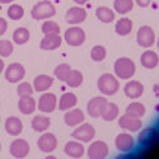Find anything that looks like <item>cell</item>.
I'll return each mask as SVG.
<instances>
[{
  "mask_svg": "<svg viewBox=\"0 0 159 159\" xmlns=\"http://www.w3.org/2000/svg\"><path fill=\"white\" fill-rule=\"evenodd\" d=\"M42 32H43V34L60 33V27H59V24L54 20H46L42 24Z\"/></svg>",
  "mask_w": 159,
  "mask_h": 159,
  "instance_id": "obj_38",
  "label": "cell"
},
{
  "mask_svg": "<svg viewBox=\"0 0 159 159\" xmlns=\"http://www.w3.org/2000/svg\"><path fill=\"white\" fill-rule=\"evenodd\" d=\"M115 144H116V148L120 152L127 153V152L134 149L135 140H134V138H132V135L127 134V132H122V134L117 135V138L115 140Z\"/></svg>",
  "mask_w": 159,
  "mask_h": 159,
  "instance_id": "obj_14",
  "label": "cell"
},
{
  "mask_svg": "<svg viewBox=\"0 0 159 159\" xmlns=\"http://www.w3.org/2000/svg\"><path fill=\"white\" fill-rule=\"evenodd\" d=\"M71 136L78 141L89 143L96 136V129L90 124H80V126L78 125V127L73 131Z\"/></svg>",
  "mask_w": 159,
  "mask_h": 159,
  "instance_id": "obj_4",
  "label": "cell"
},
{
  "mask_svg": "<svg viewBox=\"0 0 159 159\" xmlns=\"http://www.w3.org/2000/svg\"><path fill=\"white\" fill-rule=\"evenodd\" d=\"M115 31L117 34L120 36H127L132 31V20L130 18H120L116 22Z\"/></svg>",
  "mask_w": 159,
  "mask_h": 159,
  "instance_id": "obj_26",
  "label": "cell"
},
{
  "mask_svg": "<svg viewBox=\"0 0 159 159\" xmlns=\"http://www.w3.org/2000/svg\"><path fill=\"white\" fill-rule=\"evenodd\" d=\"M158 138V131L155 127H147L139 134V143L141 145H150Z\"/></svg>",
  "mask_w": 159,
  "mask_h": 159,
  "instance_id": "obj_24",
  "label": "cell"
},
{
  "mask_svg": "<svg viewBox=\"0 0 159 159\" xmlns=\"http://www.w3.org/2000/svg\"><path fill=\"white\" fill-rule=\"evenodd\" d=\"M83 79H84L83 74L79 70H71L65 82H66V84H68L70 88H76V87H79L83 83Z\"/></svg>",
  "mask_w": 159,
  "mask_h": 159,
  "instance_id": "obj_33",
  "label": "cell"
},
{
  "mask_svg": "<svg viewBox=\"0 0 159 159\" xmlns=\"http://www.w3.org/2000/svg\"><path fill=\"white\" fill-rule=\"evenodd\" d=\"M118 125L120 127L127 130V131H131V132H135V131H139L143 126V122L140 118L138 117H131L129 115H124L118 118Z\"/></svg>",
  "mask_w": 159,
  "mask_h": 159,
  "instance_id": "obj_15",
  "label": "cell"
},
{
  "mask_svg": "<svg viewBox=\"0 0 159 159\" xmlns=\"http://www.w3.org/2000/svg\"><path fill=\"white\" fill-rule=\"evenodd\" d=\"M106 55H107V51H106V48H104L103 46H101V45L94 46L93 48H92V51H90V57H92V60L97 61V62L103 61V60L106 59Z\"/></svg>",
  "mask_w": 159,
  "mask_h": 159,
  "instance_id": "obj_36",
  "label": "cell"
},
{
  "mask_svg": "<svg viewBox=\"0 0 159 159\" xmlns=\"http://www.w3.org/2000/svg\"><path fill=\"white\" fill-rule=\"evenodd\" d=\"M64 38L68 45L70 46H80L85 41V32L80 27H70L65 31Z\"/></svg>",
  "mask_w": 159,
  "mask_h": 159,
  "instance_id": "obj_6",
  "label": "cell"
},
{
  "mask_svg": "<svg viewBox=\"0 0 159 159\" xmlns=\"http://www.w3.org/2000/svg\"><path fill=\"white\" fill-rule=\"evenodd\" d=\"M108 155V145L104 141H93L88 148V157L90 159H104Z\"/></svg>",
  "mask_w": 159,
  "mask_h": 159,
  "instance_id": "obj_10",
  "label": "cell"
},
{
  "mask_svg": "<svg viewBox=\"0 0 159 159\" xmlns=\"http://www.w3.org/2000/svg\"><path fill=\"white\" fill-rule=\"evenodd\" d=\"M33 87L27 83V82H23V83H19V85L17 87V93L19 97H27V96H32L33 93Z\"/></svg>",
  "mask_w": 159,
  "mask_h": 159,
  "instance_id": "obj_39",
  "label": "cell"
},
{
  "mask_svg": "<svg viewBox=\"0 0 159 159\" xmlns=\"http://www.w3.org/2000/svg\"><path fill=\"white\" fill-rule=\"evenodd\" d=\"M97 85L99 92L104 96H113L115 93H117L118 88H120V83H118L117 78L108 73L99 76Z\"/></svg>",
  "mask_w": 159,
  "mask_h": 159,
  "instance_id": "obj_2",
  "label": "cell"
},
{
  "mask_svg": "<svg viewBox=\"0 0 159 159\" xmlns=\"http://www.w3.org/2000/svg\"><path fill=\"white\" fill-rule=\"evenodd\" d=\"M64 150H65L66 154H68L69 157H71V158H80V157H83V154L85 152L82 141H78V140L66 143Z\"/></svg>",
  "mask_w": 159,
  "mask_h": 159,
  "instance_id": "obj_20",
  "label": "cell"
},
{
  "mask_svg": "<svg viewBox=\"0 0 159 159\" xmlns=\"http://www.w3.org/2000/svg\"><path fill=\"white\" fill-rule=\"evenodd\" d=\"M4 69H5V64H4V61L2 59H0V74L4 71Z\"/></svg>",
  "mask_w": 159,
  "mask_h": 159,
  "instance_id": "obj_42",
  "label": "cell"
},
{
  "mask_svg": "<svg viewBox=\"0 0 159 159\" xmlns=\"http://www.w3.org/2000/svg\"><path fill=\"white\" fill-rule=\"evenodd\" d=\"M0 150H2V144H0Z\"/></svg>",
  "mask_w": 159,
  "mask_h": 159,
  "instance_id": "obj_47",
  "label": "cell"
},
{
  "mask_svg": "<svg viewBox=\"0 0 159 159\" xmlns=\"http://www.w3.org/2000/svg\"><path fill=\"white\" fill-rule=\"evenodd\" d=\"M96 17L102 23H111L115 19V11L107 7H99L96 10Z\"/></svg>",
  "mask_w": 159,
  "mask_h": 159,
  "instance_id": "obj_29",
  "label": "cell"
},
{
  "mask_svg": "<svg viewBox=\"0 0 159 159\" xmlns=\"http://www.w3.org/2000/svg\"><path fill=\"white\" fill-rule=\"evenodd\" d=\"M5 131L11 136H18L23 131V122L20 121V118L16 116L8 117L5 120Z\"/></svg>",
  "mask_w": 159,
  "mask_h": 159,
  "instance_id": "obj_18",
  "label": "cell"
},
{
  "mask_svg": "<svg viewBox=\"0 0 159 159\" xmlns=\"http://www.w3.org/2000/svg\"><path fill=\"white\" fill-rule=\"evenodd\" d=\"M157 45H158V48H159V39H158V42H157Z\"/></svg>",
  "mask_w": 159,
  "mask_h": 159,
  "instance_id": "obj_46",
  "label": "cell"
},
{
  "mask_svg": "<svg viewBox=\"0 0 159 159\" xmlns=\"http://www.w3.org/2000/svg\"><path fill=\"white\" fill-rule=\"evenodd\" d=\"M118 113H120V110H118V106L116 103H107V106L104 107L101 117L104 121H113L118 117Z\"/></svg>",
  "mask_w": 159,
  "mask_h": 159,
  "instance_id": "obj_27",
  "label": "cell"
},
{
  "mask_svg": "<svg viewBox=\"0 0 159 159\" xmlns=\"http://www.w3.org/2000/svg\"><path fill=\"white\" fill-rule=\"evenodd\" d=\"M13 51H14V46L8 39H2L0 41V57H9Z\"/></svg>",
  "mask_w": 159,
  "mask_h": 159,
  "instance_id": "obj_37",
  "label": "cell"
},
{
  "mask_svg": "<svg viewBox=\"0 0 159 159\" xmlns=\"http://www.w3.org/2000/svg\"><path fill=\"white\" fill-rule=\"evenodd\" d=\"M30 36L31 34H30V31L27 28L19 27L13 32V41H14V43H17V45H24V43L28 42Z\"/></svg>",
  "mask_w": 159,
  "mask_h": 159,
  "instance_id": "obj_31",
  "label": "cell"
},
{
  "mask_svg": "<svg viewBox=\"0 0 159 159\" xmlns=\"http://www.w3.org/2000/svg\"><path fill=\"white\" fill-rule=\"evenodd\" d=\"M11 2H14V0H0V3H2V4H9Z\"/></svg>",
  "mask_w": 159,
  "mask_h": 159,
  "instance_id": "obj_45",
  "label": "cell"
},
{
  "mask_svg": "<svg viewBox=\"0 0 159 159\" xmlns=\"http://www.w3.org/2000/svg\"><path fill=\"white\" fill-rule=\"evenodd\" d=\"M115 74L120 79H130L136 71L135 62L129 57H120L115 62Z\"/></svg>",
  "mask_w": 159,
  "mask_h": 159,
  "instance_id": "obj_1",
  "label": "cell"
},
{
  "mask_svg": "<svg viewBox=\"0 0 159 159\" xmlns=\"http://www.w3.org/2000/svg\"><path fill=\"white\" fill-rule=\"evenodd\" d=\"M154 92H155L157 96H159V84H157V85L154 87Z\"/></svg>",
  "mask_w": 159,
  "mask_h": 159,
  "instance_id": "obj_44",
  "label": "cell"
},
{
  "mask_svg": "<svg viewBox=\"0 0 159 159\" xmlns=\"http://www.w3.org/2000/svg\"><path fill=\"white\" fill-rule=\"evenodd\" d=\"M70 71H71L70 65H68V64H60V65L56 66V69H55L54 74H55V76L59 79V80L65 82V80H66V78L69 76Z\"/></svg>",
  "mask_w": 159,
  "mask_h": 159,
  "instance_id": "obj_35",
  "label": "cell"
},
{
  "mask_svg": "<svg viewBox=\"0 0 159 159\" xmlns=\"http://www.w3.org/2000/svg\"><path fill=\"white\" fill-rule=\"evenodd\" d=\"M84 112L82 110H79V108H74V110H69L68 112L65 113L64 116V121L65 124L70 126V127H74V126H78V125H80L83 124L84 121Z\"/></svg>",
  "mask_w": 159,
  "mask_h": 159,
  "instance_id": "obj_17",
  "label": "cell"
},
{
  "mask_svg": "<svg viewBox=\"0 0 159 159\" xmlns=\"http://www.w3.org/2000/svg\"><path fill=\"white\" fill-rule=\"evenodd\" d=\"M108 101L104 97H94V98H92L88 104H87V111L89 113L90 117H93V118H98L101 117L104 107L107 106Z\"/></svg>",
  "mask_w": 159,
  "mask_h": 159,
  "instance_id": "obj_9",
  "label": "cell"
},
{
  "mask_svg": "<svg viewBox=\"0 0 159 159\" xmlns=\"http://www.w3.org/2000/svg\"><path fill=\"white\" fill-rule=\"evenodd\" d=\"M87 18V11L82 7H73L65 14V20L69 24H79Z\"/></svg>",
  "mask_w": 159,
  "mask_h": 159,
  "instance_id": "obj_13",
  "label": "cell"
},
{
  "mask_svg": "<svg viewBox=\"0 0 159 159\" xmlns=\"http://www.w3.org/2000/svg\"><path fill=\"white\" fill-rule=\"evenodd\" d=\"M74 2L76 3V4H79V5H83V4H85L88 0H74Z\"/></svg>",
  "mask_w": 159,
  "mask_h": 159,
  "instance_id": "obj_43",
  "label": "cell"
},
{
  "mask_svg": "<svg viewBox=\"0 0 159 159\" xmlns=\"http://www.w3.org/2000/svg\"><path fill=\"white\" fill-rule=\"evenodd\" d=\"M56 104H57V99H56V96L54 93H45L39 97L37 108L41 112L50 113V112L55 111Z\"/></svg>",
  "mask_w": 159,
  "mask_h": 159,
  "instance_id": "obj_11",
  "label": "cell"
},
{
  "mask_svg": "<svg viewBox=\"0 0 159 159\" xmlns=\"http://www.w3.org/2000/svg\"><path fill=\"white\" fill-rule=\"evenodd\" d=\"M37 107L34 98H32V96H27V97H19L18 101V108L23 115H31L34 112Z\"/></svg>",
  "mask_w": 159,
  "mask_h": 159,
  "instance_id": "obj_21",
  "label": "cell"
},
{
  "mask_svg": "<svg viewBox=\"0 0 159 159\" xmlns=\"http://www.w3.org/2000/svg\"><path fill=\"white\" fill-rule=\"evenodd\" d=\"M145 106L143 103H139V102H132L130 103L127 107H126V115L131 116V117H143L145 115Z\"/></svg>",
  "mask_w": 159,
  "mask_h": 159,
  "instance_id": "obj_30",
  "label": "cell"
},
{
  "mask_svg": "<svg viewBox=\"0 0 159 159\" xmlns=\"http://www.w3.org/2000/svg\"><path fill=\"white\" fill-rule=\"evenodd\" d=\"M37 147L43 153H51L57 148V139L54 134H51V132H45V134L41 135L39 139L37 140Z\"/></svg>",
  "mask_w": 159,
  "mask_h": 159,
  "instance_id": "obj_8",
  "label": "cell"
},
{
  "mask_svg": "<svg viewBox=\"0 0 159 159\" xmlns=\"http://www.w3.org/2000/svg\"><path fill=\"white\" fill-rule=\"evenodd\" d=\"M9 152L14 158H25L30 153V144L23 139H16L10 144Z\"/></svg>",
  "mask_w": 159,
  "mask_h": 159,
  "instance_id": "obj_12",
  "label": "cell"
},
{
  "mask_svg": "<svg viewBox=\"0 0 159 159\" xmlns=\"http://www.w3.org/2000/svg\"><path fill=\"white\" fill-rule=\"evenodd\" d=\"M124 92L129 98H139L144 93V85L138 80H131L125 85Z\"/></svg>",
  "mask_w": 159,
  "mask_h": 159,
  "instance_id": "obj_19",
  "label": "cell"
},
{
  "mask_svg": "<svg viewBox=\"0 0 159 159\" xmlns=\"http://www.w3.org/2000/svg\"><path fill=\"white\" fill-rule=\"evenodd\" d=\"M140 61H141V65L144 66V68L154 69V68H157V65L159 62V57H158V55L155 54L154 51L148 50V51H145L144 54L141 55Z\"/></svg>",
  "mask_w": 159,
  "mask_h": 159,
  "instance_id": "obj_23",
  "label": "cell"
},
{
  "mask_svg": "<svg viewBox=\"0 0 159 159\" xmlns=\"http://www.w3.org/2000/svg\"><path fill=\"white\" fill-rule=\"evenodd\" d=\"M55 14H56L55 5L52 4L51 2H48V0H42V2H38L32 8V13H31L32 18L36 19V20L48 19L51 17H54Z\"/></svg>",
  "mask_w": 159,
  "mask_h": 159,
  "instance_id": "obj_3",
  "label": "cell"
},
{
  "mask_svg": "<svg viewBox=\"0 0 159 159\" xmlns=\"http://www.w3.org/2000/svg\"><path fill=\"white\" fill-rule=\"evenodd\" d=\"M51 125V121L47 116H34V118L32 120V129L37 132H43L46 131Z\"/></svg>",
  "mask_w": 159,
  "mask_h": 159,
  "instance_id": "obj_28",
  "label": "cell"
},
{
  "mask_svg": "<svg viewBox=\"0 0 159 159\" xmlns=\"http://www.w3.org/2000/svg\"><path fill=\"white\" fill-rule=\"evenodd\" d=\"M24 16V9L19 4H13L8 8V17L11 20H19Z\"/></svg>",
  "mask_w": 159,
  "mask_h": 159,
  "instance_id": "obj_34",
  "label": "cell"
},
{
  "mask_svg": "<svg viewBox=\"0 0 159 159\" xmlns=\"http://www.w3.org/2000/svg\"><path fill=\"white\" fill-rule=\"evenodd\" d=\"M5 79L9 83H19L25 75V69L24 66L19 62H13L8 65L4 71Z\"/></svg>",
  "mask_w": 159,
  "mask_h": 159,
  "instance_id": "obj_5",
  "label": "cell"
},
{
  "mask_svg": "<svg viewBox=\"0 0 159 159\" xmlns=\"http://www.w3.org/2000/svg\"><path fill=\"white\" fill-rule=\"evenodd\" d=\"M54 84V79L48 75L41 74L34 78L33 82V89L36 92H46L48 88H51V85Z\"/></svg>",
  "mask_w": 159,
  "mask_h": 159,
  "instance_id": "obj_22",
  "label": "cell"
},
{
  "mask_svg": "<svg viewBox=\"0 0 159 159\" xmlns=\"http://www.w3.org/2000/svg\"><path fill=\"white\" fill-rule=\"evenodd\" d=\"M7 30H8V22L0 17V36H3L7 32Z\"/></svg>",
  "mask_w": 159,
  "mask_h": 159,
  "instance_id": "obj_40",
  "label": "cell"
},
{
  "mask_svg": "<svg viewBox=\"0 0 159 159\" xmlns=\"http://www.w3.org/2000/svg\"><path fill=\"white\" fill-rule=\"evenodd\" d=\"M62 38L59 33H50V34H45V37L41 39V43L39 47L46 51H51V50H56L61 46Z\"/></svg>",
  "mask_w": 159,
  "mask_h": 159,
  "instance_id": "obj_16",
  "label": "cell"
},
{
  "mask_svg": "<svg viewBox=\"0 0 159 159\" xmlns=\"http://www.w3.org/2000/svg\"><path fill=\"white\" fill-rule=\"evenodd\" d=\"M136 2V4L139 5V7H141V8H147L150 3H152V0H135Z\"/></svg>",
  "mask_w": 159,
  "mask_h": 159,
  "instance_id": "obj_41",
  "label": "cell"
},
{
  "mask_svg": "<svg viewBox=\"0 0 159 159\" xmlns=\"http://www.w3.org/2000/svg\"><path fill=\"white\" fill-rule=\"evenodd\" d=\"M76 96L74 93H64L59 101V110L60 111H69L76 106Z\"/></svg>",
  "mask_w": 159,
  "mask_h": 159,
  "instance_id": "obj_25",
  "label": "cell"
},
{
  "mask_svg": "<svg viewBox=\"0 0 159 159\" xmlns=\"http://www.w3.org/2000/svg\"><path fill=\"white\" fill-rule=\"evenodd\" d=\"M113 8L118 14H126L134 8V2L132 0H115Z\"/></svg>",
  "mask_w": 159,
  "mask_h": 159,
  "instance_id": "obj_32",
  "label": "cell"
},
{
  "mask_svg": "<svg viewBox=\"0 0 159 159\" xmlns=\"http://www.w3.org/2000/svg\"><path fill=\"white\" fill-rule=\"evenodd\" d=\"M136 42L141 47H150L155 42V33L149 25H143L136 34Z\"/></svg>",
  "mask_w": 159,
  "mask_h": 159,
  "instance_id": "obj_7",
  "label": "cell"
}]
</instances>
